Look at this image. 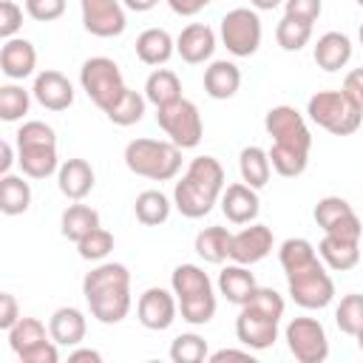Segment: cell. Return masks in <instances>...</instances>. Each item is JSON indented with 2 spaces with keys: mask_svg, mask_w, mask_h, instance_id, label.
<instances>
[{
  "mask_svg": "<svg viewBox=\"0 0 363 363\" xmlns=\"http://www.w3.org/2000/svg\"><path fill=\"white\" fill-rule=\"evenodd\" d=\"M275 40H278V45L284 51H301L312 40V23L284 14L281 23L275 26Z\"/></svg>",
  "mask_w": 363,
  "mask_h": 363,
  "instance_id": "obj_38",
  "label": "cell"
},
{
  "mask_svg": "<svg viewBox=\"0 0 363 363\" xmlns=\"http://www.w3.org/2000/svg\"><path fill=\"white\" fill-rule=\"evenodd\" d=\"M272 244H275L272 230H269L267 224L252 221L250 227L233 233V241H230V258H233L235 264H247V267H252V264L264 261V258L272 252Z\"/></svg>",
  "mask_w": 363,
  "mask_h": 363,
  "instance_id": "obj_15",
  "label": "cell"
},
{
  "mask_svg": "<svg viewBox=\"0 0 363 363\" xmlns=\"http://www.w3.org/2000/svg\"><path fill=\"white\" fill-rule=\"evenodd\" d=\"M31 94H34V99L45 111H54V113L68 111L74 105V85H71V79L65 74H60V71H51V68L48 71H40L34 77Z\"/></svg>",
  "mask_w": 363,
  "mask_h": 363,
  "instance_id": "obj_16",
  "label": "cell"
},
{
  "mask_svg": "<svg viewBox=\"0 0 363 363\" xmlns=\"http://www.w3.org/2000/svg\"><path fill=\"white\" fill-rule=\"evenodd\" d=\"M125 164L142 179L170 182L182 170V147L170 139H133L125 145Z\"/></svg>",
  "mask_w": 363,
  "mask_h": 363,
  "instance_id": "obj_4",
  "label": "cell"
},
{
  "mask_svg": "<svg viewBox=\"0 0 363 363\" xmlns=\"http://www.w3.org/2000/svg\"><path fill=\"white\" fill-rule=\"evenodd\" d=\"M238 173H241V182L261 190L267 182H269V173H272V164H269V153L258 145H247L241 153H238Z\"/></svg>",
  "mask_w": 363,
  "mask_h": 363,
  "instance_id": "obj_27",
  "label": "cell"
},
{
  "mask_svg": "<svg viewBox=\"0 0 363 363\" xmlns=\"http://www.w3.org/2000/svg\"><path fill=\"white\" fill-rule=\"evenodd\" d=\"M51 337V335H48ZM45 337V326H43V320H37V318H23L20 315V320L9 329V346H11V352L20 357V354H26L28 349H34L37 343H43V340H48Z\"/></svg>",
  "mask_w": 363,
  "mask_h": 363,
  "instance_id": "obj_36",
  "label": "cell"
},
{
  "mask_svg": "<svg viewBox=\"0 0 363 363\" xmlns=\"http://www.w3.org/2000/svg\"><path fill=\"white\" fill-rule=\"evenodd\" d=\"M31 91H26L23 85H14V82H9V85H3L0 88V119L3 122H17V119H23L26 113H28V108H31Z\"/></svg>",
  "mask_w": 363,
  "mask_h": 363,
  "instance_id": "obj_40",
  "label": "cell"
},
{
  "mask_svg": "<svg viewBox=\"0 0 363 363\" xmlns=\"http://www.w3.org/2000/svg\"><path fill=\"white\" fill-rule=\"evenodd\" d=\"M284 0H250V6L255 9V11H272V9H278Z\"/></svg>",
  "mask_w": 363,
  "mask_h": 363,
  "instance_id": "obj_57",
  "label": "cell"
},
{
  "mask_svg": "<svg viewBox=\"0 0 363 363\" xmlns=\"http://www.w3.org/2000/svg\"><path fill=\"white\" fill-rule=\"evenodd\" d=\"M230 241L233 233L227 227H204L196 235V255L207 264H224L230 258Z\"/></svg>",
  "mask_w": 363,
  "mask_h": 363,
  "instance_id": "obj_31",
  "label": "cell"
},
{
  "mask_svg": "<svg viewBox=\"0 0 363 363\" xmlns=\"http://www.w3.org/2000/svg\"><path fill=\"white\" fill-rule=\"evenodd\" d=\"M312 57H315L318 68H323L329 74L332 71H340L352 60V40L343 31H326V34L318 37Z\"/></svg>",
  "mask_w": 363,
  "mask_h": 363,
  "instance_id": "obj_22",
  "label": "cell"
},
{
  "mask_svg": "<svg viewBox=\"0 0 363 363\" xmlns=\"http://www.w3.org/2000/svg\"><path fill=\"white\" fill-rule=\"evenodd\" d=\"M145 105H147L145 94L133 91V88H125V94L105 111V116H108L113 125L128 128V125H136V122L145 116Z\"/></svg>",
  "mask_w": 363,
  "mask_h": 363,
  "instance_id": "obj_34",
  "label": "cell"
},
{
  "mask_svg": "<svg viewBox=\"0 0 363 363\" xmlns=\"http://www.w3.org/2000/svg\"><path fill=\"white\" fill-rule=\"evenodd\" d=\"M17 136V164L28 179H48L60 170L57 159V133L51 125L40 119H28L20 125Z\"/></svg>",
  "mask_w": 363,
  "mask_h": 363,
  "instance_id": "obj_3",
  "label": "cell"
},
{
  "mask_svg": "<svg viewBox=\"0 0 363 363\" xmlns=\"http://www.w3.org/2000/svg\"><path fill=\"white\" fill-rule=\"evenodd\" d=\"M278 323L281 318L264 312L255 303H244L235 318V337L252 352H264L278 340Z\"/></svg>",
  "mask_w": 363,
  "mask_h": 363,
  "instance_id": "obj_12",
  "label": "cell"
},
{
  "mask_svg": "<svg viewBox=\"0 0 363 363\" xmlns=\"http://www.w3.org/2000/svg\"><path fill=\"white\" fill-rule=\"evenodd\" d=\"M176 312H179V301L173 292L162 289V286H150L139 295V303H136V315H139V323L150 332H164L173 326L176 320Z\"/></svg>",
  "mask_w": 363,
  "mask_h": 363,
  "instance_id": "obj_14",
  "label": "cell"
},
{
  "mask_svg": "<svg viewBox=\"0 0 363 363\" xmlns=\"http://www.w3.org/2000/svg\"><path fill=\"white\" fill-rule=\"evenodd\" d=\"M318 255L329 269L349 272L360 264V241H349V238H337V235L323 233V238L318 244Z\"/></svg>",
  "mask_w": 363,
  "mask_h": 363,
  "instance_id": "obj_24",
  "label": "cell"
},
{
  "mask_svg": "<svg viewBox=\"0 0 363 363\" xmlns=\"http://www.w3.org/2000/svg\"><path fill=\"white\" fill-rule=\"evenodd\" d=\"M320 11H323L320 0H284V14L306 20V23H315L320 17Z\"/></svg>",
  "mask_w": 363,
  "mask_h": 363,
  "instance_id": "obj_47",
  "label": "cell"
},
{
  "mask_svg": "<svg viewBox=\"0 0 363 363\" xmlns=\"http://www.w3.org/2000/svg\"><path fill=\"white\" fill-rule=\"evenodd\" d=\"M82 9V26L94 37H119L128 26L125 20V3L122 0H79Z\"/></svg>",
  "mask_w": 363,
  "mask_h": 363,
  "instance_id": "obj_13",
  "label": "cell"
},
{
  "mask_svg": "<svg viewBox=\"0 0 363 363\" xmlns=\"http://www.w3.org/2000/svg\"><path fill=\"white\" fill-rule=\"evenodd\" d=\"M0 150H3V159H0V176H6V173H11V164L17 162V156H14V147H11L9 139H3Z\"/></svg>",
  "mask_w": 363,
  "mask_h": 363,
  "instance_id": "obj_54",
  "label": "cell"
},
{
  "mask_svg": "<svg viewBox=\"0 0 363 363\" xmlns=\"http://www.w3.org/2000/svg\"><path fill=\"white\" fill-rule=\"evenodd\" d=\"M267 153H269L272 170H275L278 176H284V179L301 176V173L306 170V164H309V153L295 150V147H286V145H275V142H272V147H269Z\"/></svg>",
  "mask_w": 363,
  "mask_h": 363,
  "instance_id": "obj_37",
  "label": "cell"
},
{
  "mask_svg": "<svg viewBox=\"0 0 363 363\" xmlns=\"http://www.w3.org/2000/svg\"><path fill=\"white\" fill-rule=\"evenodd\" d=\"M213 0H167V6H170V11L173 14H179V17H193V14H199L204 6H210Z\"/></svg>",
  "mask_w": 363,
  "mask_h": 363,
  "instance_id": "obj_52",
  "label": "cell"
},
{
  "mask_svg": "<svg viewBox=\"0 0 363 363\" xmlns=\"http://www.w3.org/2000/svg\"><path fill=\"white\" fill-rule=\"evenodd\" d=\"M258 289V284H255V275L247 269V264H230V267H224L221 272H218V292L230 301V303H238V306H244L250 298H252V292Z\"/></svg>",
  "mask_w": 363,
  "mask_h": 363,
  "instance_id": "obj_25",
  "label": "cell"
},
{
  "mask_svg": "<svg viewBox=\"0 0 363 363\" xmlns=\"http://www.w3.org/2000/svg\"><path fill=\"white\" fill-rule=\"evenodd\" d=\"M88 320L77 306H60L48 318V335L60 346H79L85 340Z\"/></svg>",
  "mask_w": 363,
  "mask_h": 363,
  "instance_id": "obj_21",
  "label": "cell"
},
{
  "mask_svg": "<svg viewBox=\"0 0 363 363\" xmlns=\"http://www.w3.org/2000/svg\"><path fill=\"white\" fill-rule=\"evenodd\" d=\"M57 346H60V343H54V340H43V343H37L34 349H28L26 354H20V360H23V363H57V360H60Z\"/></svg>",
  "mask_w": 363,
  "mask_h": 363,
  "instance_id": "obj_49",
  "label": "cell"
},
{
  "mask_svg": "<svg viewBox=\"0 0 363 363\" xmlns=\"http://www.w3.org/2000/svg\"><path fill=\"white\" fill-rule=\"evenodd\" d=\"M156 122L159 128L167 133V139L173 145H179L182 150H190L201 142L204 136V122H201V113L196 108V102L190 99H176L170 105H162L156 108Z\"/></svg>",
  "mask_w": 363,
  "mask_h": 363,
  "instance_id": "obj_7",
  "label": "cell"
},
{
  "mask_svg": "<svg viewBox=\"0 0 363 363\" xmlns=\"http://www.w3.org/2000/svg\"><path fill=\"white\" fill-rule=\"evenodd\" d=\"M241 88V71L230 60H213L204 68V94L210 99H230Z\"/></svg>",
  "mask_w": 363,
  "mask_h": 363,
  "instance_id": "obj_23",
  "label": "cell"
},
{
  "mask_svg": "<svg viewBox=\"0 0 363 363\" xmlns=\"http://www.w3.org/2000/svg\"><path fill=\"white\" fill-rule=\"evenodd\" d=\"M170 289L179 301V298H190V295H199V292H210L213 281L199 264H179L170 275Z\"/></svg>",
  "mask_w": 363,
  "mask_h": 363,
  "instance_id": "obj_32",
  "label": "cell"
},
{
  "mask_svg": "<svg viewBox=\"0 0 363 363\" xmlns=\"http://www.w3.org/2000/svg\"><path fill=\"white\" fill-rule=\"evenodd\" d=\"M122 3H125V9H130V11H150V9L159 6V0H122Z\"/></svg>",
  "mask_w": 363,
  "mask_h": 363,
  "instance_id": "obj_56",
  "label": "cell"
},
{
  "mask_svg": "<svg viewBox=\"0 0 363 363\" xmlns=\"http://www.w3.org/2000/svg\"><path fill=\"white\" fill-rule=\"evenodd\" d=\"M264 128L275 145H286V147H295L303 153H309V147H312V133L306 128V119L292 105L269 108L264 116Z\"/></svg>",
  "mask_w": 363,
  "mask_h": 363,
  "instance_id": "obj_11",
  "label": "cell"
},
{
  "mask_svg": "<svg viewBox=\"0 0 363 363\" xmlns=\"http://www.w3.org/2000/svg\"><path fill=\"white\" fill-rule=\"evenodd\" d=\"M23 28V9L14 0H0V37L11 40Z\"/></svg>",
  "mask_w": 363,
  "mask_h": 363,
  "instance_id": "obj_46",
  "label": "cell"
},
{
  "mask_svg": "<svg viewBox=\"0 0 363 363\" xmlns=\"http://www.w3.org/2000/svg\"><path fill=\"white\" fill-rule=\"evenodd\" d=\"M354 3H357V6H363V0H354Z\"/></svg>",
  "mask_w": 363,
  "mask_h": 363,
  "instance_id": "obj_60",
  "label": "cell"
},
{
  "mask_svg": "<svg viewBox=\"0 0 363 363\" xmlns=\"http://www.w3.org/2000/svg\"><path fill=\"white\" fill-rule=\"evenodd\" d=\"M318 258H320V255H318L315 244L306 241V238H286V241L281 244V250H278V261H281V267H284L286 275H292V272H298V269L315 264Z\"/></svg>",
  "mask_w": 363,
  "mask_h": 363,
  "instance_id": "obj_35",
  "label": "cell"
},
{
  "mask_svg": "<svg viewBox=\"0 0 363 363\" xmlns=\"http://www.w3.org/2000/svg\"><path fill=\"white\" fill-rule=\"evenodd\" d=\"M170 199L162 190H142L133 201V213L145 227H159L170 218Z\"/></svg>",
  "mask_w": 363,
  "mask_h": 363,
  "instance_id": "obj_33",
  "label": "cell"
},
{
  "mask_svg": "<svg viewBox=\"0 0 363 363\" xmlns=\"http://www.w3.org/2000/svg\"><path fill=\"white\" fill-rule=\"evenodd\" d=\"M79 85L88 94V99L105 113L122 94H125V79L119 65L111 57H88L79 68Z\"/></svg>",
  "mask_w": 363,
  "mask_h": 363,
  "instance_id": "obj_6",
  "label": "cell"
},
{
  "mask_svg": "<svg viewBox=\"0 0 363 363\" xmlns=\"http://www.w3.org/2000/svg\"><path fill=\"white\" fill-rule=\"evenodd\" d=\"M335 323L343 335L357 337V332L363 329V295L360 292H349L340 298V303L335 309Z\"/></svg>",
  "mask_w": 363,
  "mask_h": 363,
  "instance_id": "obj_41",
  "label": "cell"
},
{
  "mask_svg": "<svg viewBox=\"0 0 363 363\" xmlns=\"http://www.w3.org/2000/svg\"><path fill=\"white\" fill-rule=\"evenodd\" d=\"M20 320V306H17V298L11 292H3L0 295V329H11L14 323Z\"/></svg>",
  "mask_w": 363,
  "mask_h": 363,
  "instance_id": "obj_51",
  "label": "cell"
},
{
  "mask_svg": "<svg viewBox=\"0 0 363 363\" xmlns=\"http://www.w3.org/2000/svg\"><path fill=\"white\" fill-rule=\"evenodd\" d=\"M111 250H113V235H111L105 227H96V230H91L85 238L77 241V252H79V258H85V261H102Z\"/></svg>",
  "mask_w": 363,
  "mask_h": 363,
  "instance_id": "obj_43",
  "label": "cell"
},
{
  "mask_svg": "<svg viewBox=\"0 0 363 363\" xmlns=\"http://www.w3.org/2000/svg\"><path fill=\"white\" fill-rule=\"evenodd\" d=\"M284 340L298 363H323L329 357L326 329L315 318H292L284 329Z\"/></svg>",
  "mask_w": 363,
  "mask_h": 363,
  "instance_id": "obj_10",
  "label": "cell"
},
{
  "mask_svg": "<svg viewBox=\"0 0 363 363\" xmlns=\"http://www.w3.org/2000/svg\"><path fill=\"white\" fill-rule=\"evenodd\" d=\"M306 113L318 128L329 130L332 136H352L363 122V111L343 91L312 94L306 102Z\"/></svg>",
  "mask_w": 363,
  "mask_h": 363,
  "instance_id": "obj_5",
  "label": "cell"
},
{
  "mask_svg": "<svg viewBox=\"0 0 363 363\" xmlns=\"http://www.w3.org/2000/svg\"><path fill=\"white\" fill-rule=\"evenodd\" d=\"M357 37H360V45H363V26H360V31H357Z\"/></svg>",
  "mask_w": 363,
  "mask_h": 363,
  "instance_id": "obj_59",
  "label": "cell"
},
{
  "mask_svg": "<svg viewBox=\"0 0 363 363\" xmlns=\"http://www.w3.org/2000/svg\"><path fill=\"white\" fill-rule=\"evenodd\" d=\"M224 193V167L213 156H196L173 187V207L184 218H204Z\"/></svg>",
  "mask_w": 363,
  "mask_h": 363,
  "instance_id": "obj_2",
  "label": "cell"
},
{
  "mask_svg": "<svg viewBox=\"0 0 363 363\" xmlns=\"http://www.w3.org/2000/svg\"><path fill=\"white\" fill-rule=\"evenodd\" d=\"M261 17L255 9H233L221 17V43L233 57H252L261 45Z\"/></svg>",
  "mask_w": 363,
  "mask_h": 363,
  "instance_id": "obj_9",
  "label": "cell"
},
{
  "mask_svg": "<svg viewBox=\"0 0 363 363\" xmlns=\"http://www.w3.org/2000/svg\"><path fill=\"white\" fill-rule=\"evenodd\" d=\"M250 352H252V349H218V352H213L207 360H210V363H221V360H252Z\"/></svg>",
  "mask_w": 363,
  "mask_h": 363,
  "instance_id": "obj_53",
  "label": "cell"
},
{
  "mask_svg": "<svg viewBox=\"0 0 363 363\" xmlns=\"http://www.w3.org/2000/svg\"><path fill=\"white\" fill-rule=\"evenodd\" d=\"M68 360H71V363H82V360H88V363H102V354H99L96 349H74V352H68Z\"/></svg>",
  "mask_w": 363,
  "mask_h": 363,
  "instance_id": "obj_55",
  "label": "cell"
},
{
  "mask_svg": "<svg viewBox=\"0 0 363 363\" xmlns=\"http://www.w3.org/2000/svg\"><path fill=\"white\" fill-rule=\"evenodd\" d=\"M145 99H147L150 105H156V108L182 99V82H179L176 71H170V68H156V71L145 79Z\"/></svg>",
  "mask_w": 363,
  "mask_h": 363,
  "instance_id": "obj_29",
  "label": "cell"
},
{
  "mask_svg": "<svg viewBox=\"0 0 363 363\" xmlns=\"http://www.w3.org/2000/svg\"><path fill=\"white\" fill-rule=\"evenodd\" d=\"M329 235H337V238H349V241H360V235H363V221L357 218V213L352 210L349 216H343L340 221H335L329 230H326Z\"/></svg>",
  "mask_w": 363,
  "mask_h": 363,
  "instance_id": "obj_48",
  "label": "cell"
},
{
  "mask_svg": "<svg viewBox=\"0 0 363 363\" xmlns=\"http://www.w3.org/2000/svg\"><path fill=\"white\" fill-rule=\"evenodd\" d=\"M133 48H136V57L145 65H164L173 57V51H176V40L164 28H145L136 37Z\"/></svg>",
  "mask_w": 363,
  "mask_h": 363,
  "instance_id": "obj_26",
  "label": "cell"
},
{
  "mask_svg": "<svg viewBox=\"0 0 363 363\" xmlns=\"http://www.w3.org/2000/svg\"><path fill=\"white\" fill-rule=\"evenodd\" d=\"M31 207V184L23 176H0V210L6 216H23Z\"/></svg>",
  "mask_w": 363,
  "mask_h": 363,
  "instance_id": "obj_30",
  "label": "cell"
},
{
  "mask_svg": "<svg viewBox=\"0 0 363 363\" xmlns=\"http://www.w3.org/2000/svg\"><path fill=\"white\" fill-rule=\"evenodd\" d=\"M26 14L37 23H51L65 14V0H26Z\"/></svg>",
  "mask_w": 363,
  "mask_h": 363,
  "instance_id": "obj_45",
  "label": "cell"
},
{
  "mask_svg": "<svg viewBox=\"0 0 363 363\" xmlns=\"http://www.w3.org/2000/svg\"><path fill=\"white\" fill-rule=\"evenodd\" d=\"M357 346H360V352H363V329L357 332Z\"/></svg>",
  "mask_w": 363,
  "mask_h": 363,
  "instance_id": "obj_58",
  "label": "cell"
},
{
  "mask_svg": "<svg viewBox=\"0 0 363 363\" xmlns=\"http://www.w3.org/2000/svg\"><path fill=\"white\" fill-rule=\"evenodd\" d=\"M213 51H216V31L207 23H190L176 37V54L190 65H201L204 60L213 57Z\"/></svg>",
  "mask_w": 363,
  "mask_h": 363,
  "instance_id": "obj_18",
  "label": "cell"
},
{
  "mask_svg": "<svg viewBox=\"0 0 363 363\" xmlns=\"http://www.w3.org/2000/svg\"><path fill=\"white\" fill-rule=\"evenodd\" d=\"M99 227V213L94 210V207H88V204H68L65 210H62V218H60V233L68 238V241H79V238H85L91 230H96Z\"/></svg>",
  "mask_w": 363,
  "mask_h": 363,
  "instance_id": "obj_28",
  "label": "cell"
},
{
  "mask_svg": "<svg viewBox=\"0 0 363 363\" xmlns=\"http://www.w3.org/2000/svg\"><path fill=\"white\" fill-rule=\"evenodd\" d=\"M360 111H363V68H352L346 77H343V88H340Z\"/></svg>",
  "mask_w": 363,
  "mask_h": 363,
  "instance_id": "obj_50",
  "label": "cell"
},
{
  "mask_svg": "<svg viewBox=\"0 0 363 363\" xmlns=\"http://www.w3.org/2000/svg\"><path fill=\"white\" fill-rule=\"evenodd\" d=\"M286 286H289V298L303 309H323L335 298V281L326 272V264L320 258L315 264L286 275Z\"/></svg>",
  "mask_w": 363,
  "mask_h": 363,
  "instance_id": "obj_8",
  "label": "cell"
},
{
  "mask_svg": "<svg viewBox=\"0 0 363 363\" xmlns=\"http://www.w3.org/2000/svg\"><path fill=\"white\" fill-rule=\"evenodd\" d=\"M57 184H60V193L65 199L82 201L94 190L96 176H94V167L85 159H65L57 170Z\"/></svg>",
  "mask_w": 363,
  "mask_h": 363,
  "instance_id": "obj_20",
  "label": "cell"
},
{
  "mask_svg": "<svg viewBox=\"0 0 363 363\" xmlns=\"http://www.w3.org/2000/svg\"><path fill=\"white\" fill-rule=\"evenodd\" d=\"M210 352H207V340L196 332H184V335H176L173 343H170V360L173 363H201L207 360Z\"/></svg>",
  "mask_w": 363,
  "mask_h": 363,
  "instance_id": "obj_42",
  "label": "cell"
},
{
  "mask_svg": "<svg viewBox=\"0 0 363 363\" xmlns=\"http://www.w3.org/2000/svg\"><path fill=\"white\" fill-rule=\"evenodd\" d=\"M352 213V204L343 199V196H323L318 204H315V210H312V216H315V221H318V227L326 233L335 221H340L343 216H349Z\"/></svg>",
  "mask_w": 363,
  "mask_h": 363,
  "instance_id": "obj_44",
  "label": "cell"
},
{
  "mask_svg": "<svg viewBox=\"0 0 363 363\" xmlns=\"http://www.w3.org/2000/svg\"><path fill=\"white\" fill-rule=\"evenodd\" d=\"M34 68H37V48L26 37L3 40V48H0V71L9 79H26V77L34 74Z\"/></svg>",
  "mask_w": 363,
  "mask_h": 363,
  "instance_id": "obj_19",
  "label": "cell"
},
{
  "mask_svg": "<svg viewBox=\"0 0 363 363\" xmlns=\"http://www.w3.org/2000/svg\"><path fill=\"white\" fill-rule=\"evenodd\" d=\"M258 210H261V201H258L255 187H250L244 182H235V184L224 187L221 213L227 216L230 224H252L258 218Z\"/></svg>",
  "mask_w": 363,
  "mask_h": 363,
  "instance_id": "obj_17",
  "label": "cell"
},
{
  "mask_svg": "<svg viewBox=\"0 0 363 363\" xmlns=\"http://www.w3.org/2000/svg\"><path fill=\"white\" fill-rule=\"evenodd\" d=\"M82 295L99 323H119L130 312V272L125 264L108 261L82 278Z\"/></svg>",
  "mask_w": 363,
  "mask_h": 363,
  "instance_id": "obj_1",
  "label": "cell"
},
{
  "mask_svg": "<svg viewBox=\"0 0 363 363\" xmlns=\"http://www.w3.org/2000/svg\"><path fill=\"white\" fill-rule=\"evenodd\" d=\"M216 292H199V295H190V298H179V312H182V320L193 323V326H204L213 320L216 315Z\"/></svg>",
  "mask_w": 363,
  "mask_h": 363,
  "instance_id": "obj_39",
  "label": "cell"
}]
</instances>
